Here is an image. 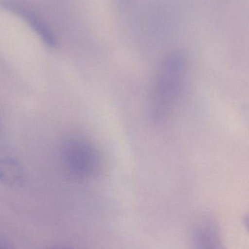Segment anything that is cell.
<instances>
[{
    "mask_svg": "<svg viewBox=\"0 0 249 249\" xmlns=\"http://www.w3.org/2000/svg\"><path fill=\"white\" fill-rule=\"evenodd\" d=\"M185 72L186 61L180 52H173L161 64L151 97V113L154 120H165L171 113L183 89Z\"/></svg>",
    "mask_w": 249,
    "mask_h": 249,
    "instance_id": "cell-1",
    "label": "cell"
},
{
    "mask_svg": "<svg viewBox=\"0 0 249 249\" xmlns=\"http://www.w3.org/2000/svg\"><path fill=\"white\" fill-rule=\"evenodd\" d=\"M61 160L66 171L75 178L87 180L95 177L101 167L100 154L85 138L72 137L62 144Z\"/></svg>",
    "mask_w": 249,
    "mask_h": 249,
    "instance_id": "cell-2",
    "label": "cell"
},
{
    "mask_svg": "<svg viewBox=\"0 0 249 249\" xmlns=\"http://www.w3.org/2000/svg\"><path fill=\"white\" fill-rule=\"evenodd\" d=\"M4 5L10 11L22 17L47 46L56 47L57 41L54 35L38 15L35 14L32 10L14 1H5Z\"/></svg>",
    "mask_w": 249,
    "mask_h": 249,
    "instance_id": "cell-3",
    "label": "cell"
},
{
    "mask_svg": "<svg viewBox=\"0 0 249 249\" xmlns=\"http://www.w3.org/2000/svg\"><path fill=\"white\" fill-rule=\"evenodd\" d=\"M193 242L197 248H220V231L215 221L205 218L199 221L193 230Z\"/></svg>",
    "mask_w": 249,
    "mask_h": 249,
    "instance_id": "cell-4",
    "label": "cell"
},
{
    "mask_svg": "<svg viewBox=\"0 0 249 249\" xmlns=\"http://www.w3.org/2000/svg\"><path fill=\"white\" fill-rule=\"evenodd\" d=\"M27 180V174L21 162L11 157L0 159V182L10 187H19Z\"/></svg>",
    "mask_w": 249,
    "mask_h": 249,
    "instance_id": "cell-5",
    "label": "cell"
},
{
    "mask_svg": "<svg viewBox=\"0 0 249 249\" xmlns=\"http://www.w3.org/2000/svg\"><path fill=\"white\" fill-rule=\"evenodd\" d=\"M13 248L11 243L5 237L0 236V249H11Z\"/></svg>",
    "mask_w": 249,
    "mask_h": 249,
    "instance_id": "cell-6",
    "label": "cell"
}]
</instances>
